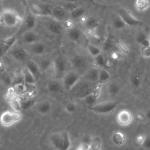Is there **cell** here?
Wrapping results in <instances>:
<instances>
[{
    "mask_svg": "<svg viewBox=\"0 0 150 150\" xmlns=\"http://www.w3.org/2000/svg\"><path fill=\"white\" fill-rule=\"evenodd\" d=\"M55 74L57 76L62 75L66 69V63L62 57H57L53 62Z\"/></svg>",
    "mask_w": 150,
    "mask_h": 150,
    "instance_id": "4fadbf2b",
    "label": "cell"
},
{
    "mask_svg": "<svg viewBox=\"0 0 150 150\" xmlns=\"http://www.w3.org/2000/svg\"><path fill=\"white\" fill-rule=\"evenodd\" d=\"M52 8L46 4H33L32 12L37 16H50Z\"/></svg>",
    "mask_w": 150,
    "mask_h": 150,
    "instance_id": "8992f818",
    "label": "cell"
},
{
    "mask_svg": "<svg viewBox=\"0 0 150 150\" xmlns=\"http://www.w3.org/2000/svg\"><path fill=\"white\" fill-rule=\"evenodd\" d=\"M118 15L123 20L127 26H137L142 24V22L135 18L130 11L125 8H120L118 10Z\"/></svg>",
    "mask_w": 150,
    "mask_h": 150,
    "instance_id": "277c9868",
    "label": "cell"
},
{
    "mask_svg": "<svg viewBox=\"0 0 150 150\" xmlns=\"http://www.w3.org/2000/svg\"><path fill=\"white\" fill-rule=\"evenodd\" d=\"M111 77L110 73L104 69H101L98 70V81L100 83L105 82L108 80Z\"/></svg>",
    "mask_w": 150,
    "mask_h": 150,
    "instance_id": "4dcf8cb0",
    "label": "cell"
},
{
    "mask_svg": "<svg viewBox=\"0 0 150 150\" xmlns=\"http://www.w3.org/2000/svg\"><path fill=\"white\" fill-rule=\"evenodd\" d=\"M63 6L69 13L76 8L77 7L79 6L78 3H74V2H66L65 4L62 6Z\"/></svg>",
    "mask_w": 150,
    "mask_h": 150,
    "instance_id": "60d3db41",
    "label": "cell"
},
{
    "mask_svg": "<svg viewBox=\"0 0 150 150\" xmlns=\"http://www.w3.org/2000/svg\"><path fill=\"white\" fill-rule=\"evenodd\" d=\"M87 60L86 59L80 55L73 56L71 59V64L76 70H82L86 68L87 66Z\"/></svg>",
    "mask_w": 150,
    "mask_h": 150,
    "instance_id": "8fae6325",
    "label": "cell"
},
{
    "mask_svg": "<svg viewBox=\"0 0 150 150\" xmlns=\"http://www.w3.org/2000/svg\"><path fill=\"white\" fill-rule=\"evenodd\" d=\"M91 138H92V137L89 136V135H84L82 138V142L90 144V143L91 142Z\"/></svg>",
    "mask_w": 150,
    "mask_h": 150,
    "instance_id": "9f6ffc18",
    "label": "cell"
},
{
    "mask_svg": "<svg viewBox=\"0 0 150 150\" xmlns=\"http://www.w3.org/2000/svg\"><path fill=\"white\" fill-rule=\"evenodd\" d=\"M21 37L23 43L28 45H32L39 41L38 35L32 30L25 32L21 35Z\"/></svg>",
    "mask_w": 150,
    "mask_h": 150,
    "instance_id": "30bf717a",
    "label": "cell"
},
{
    "mask_svg": "<svg viewBox=\"0 0 150 150\" xmlns=\"http://www.w3.org/2000/svg\"><path fill=\"white\" fill-rule=\"evenodd\" d=\"M30 51L35 55L37 56H42L43 55L46 50V45L39 41L30 45Z\"/></svg>",
    "mask_w": 150,
    "mask_h": 150,
    "instance_id": "2e32d148",
    "label": "cell"
},
{
    "mask_svg": "<svg viewBox=\"0 0 150 150\" xmlns=\"http://www.w3.org/2000/svg\"><path fill=\"white\" fill-rule=\"evenodd\" d=\"M148 36L146 35V34H145V33L143 32H141L139 33L138 34V35L136 37V40L138 43H141L144 39H145L146 38H147Z\"/></svg>",
    "mask_w": 150,
    "mask_h": 150,
    "instance_id": "f907efd6",
    "label": "cell"
},
{
    "mask_svg": "<svg viewBox=\"0 0 150 150\" xmlns=\"http://www.w3.org/2000/svg\"><path fill=\"white\" fill-rule=\"evenodd\" d=\"M112 45L113 44H112V40L110 38H107L103 42V44L101 46V49L103 51H108L112 47Z\"/></svg>",
    "mask_w": 150,
    "mask_h": 150,
    "instance_id": "ab89813d",
    "label": "cell"
},
{
    "mask_svg": "<svg viewBox=\"0 0 150 150\" xmlns=\"http://www.w3.org/2000/svg\"><path fill=\"white\" fill-rule=\"evenodd\" d=\"M120 57H121V54L117 52H114L111 54V57L113 59L117 60V59H119L120 58Z\"/></svg>",
    "mask_w": 150,
    "mask_h": 150,
    "instance_id": "6f0895ef",
    "label": "cell"
},
{
    "mask_svg": "<svg viewBox=\"0 0 150 150\" xmlns=\"http://www.w3.org/2000/svg\"><path fill=\"white\" fill-rule=\"evenodd\" d=\"M23 18L13 9H5L0 12V25L8 27L13 28L20 25Z\"/></svg>",
    "mask_w": 150,
    "mask_h": 150,
    "instance_id": "6da1fadb",
    "label": "cell"
},
{
    "mask_svg": "<svg viewBox=\"0 0 150 150\" xmlns=\"http://www.w3.org/2000/svg\"><path fill=\"white\" fill-rule=\"evenodd\" d=\"M131 84L133 87L137 88L140 86L141 84V79L138 75H134L131 79Z\"/></svg>",
    "mask_w": 150,
    "mask_h": 150,
    "instance_id": "7bdbcfd3",
    "label": "cell"
},
{
    "mask_svg": "<svg viewBox=\"0 0 150 150\" xmlns=\"http://www.w3.org/2000/svg\"><path fill=\"white\" fill-rule=\"evenodd\" d=\"M69 12L63 7L56 6L52 8L51 16L53 19L58 21H63L67 18Z\"/></svg>",
    "mask_w": 150,
    "mask_h": 150,
    "instance_id": "9c48e42d",
    "label": "cell"
},
{
    "mask_svg": "<svg viewBox=\"0 0 150 150\" xmlns=\"http://www.w3.org/2000/svg\"><path fill=\"white\" fill-rule=\"evenodd\" d=\"M67 35L69 38L73 42H78L81 38V30L76 27H73L68 29Z\"/></svg>",
    "mask_w": 150,
    "mask_h": 150,
    "instance_id": "d6986e66",
    "label": "cell"
},
{
    "mask_svg": "<svg viewBox=\"0 0 150 150\" xmlns=\"http://www.w3.org/2000/svg\"><path fill=\"white\" fill-rule=\"evenodd\" d=\"M134 6L139 12H144L150 7L149 0H135Z\"/></svg>",
    "mask_w": 150,
    "mask_h": 150,
    "instance_id": "44dd1931",
    "label": "cell"
},
{
    "mask_svg": "<svg viewBox=\"0 0 150 150\" xmlns=\"http://www.w3.org/2000/svg\"><path fill=\"white\" fill-rule=\"evenodd\" d=\"M39 66L40 69L43 70L44 71H47L54 67L53 62H52L49 59H44L42 60L40 65Z\"/></svg>",
    "mask_w": 150,
    "mask_h": 150,
    "instance_id": "836d02e7",
    "label": "cell"
},
{
    "mask_svg": "<svg viewBox=\"0 0 150 150\" xmlns=\"http://www.w3.org/2000/svg\"><path fill=\"white\" fill-rule=\"evenodd\" d=\"M98 70L97 69L91 68L86 72L84 77L86 80L90 81H98Z\"/></svg>",
    "mask_w": 150,
    "mask_h": 150,
    "instance_id": "d4e9b609",
    "label": "cell"
},
{
    "mask_svg": "<svg viewBox=\"0 0 150 150\" xmlns=\"http://www.w3.org/2000/svg\"><path fill=\"white\" fill-rule=\"evenodd\" d=\"M1 74H2L1 79L3 81V82L6 85H11L12 79L11 77V76L5 71L3 73H1Z\"/></svg>",
    "mask_w": 150,
    "mask_h": 150,
    "instance_id": "ee69618b",
    "label": "cell"
},
{
    "mask_svg": "<svg viewBox=\"0 0 150 150\" xmlns=\"http://www.w3.org/2000/svg\"><path fill=\"white\" fill-rule=\"evenodd\" d=\"M9 51L11 56L18 62H23L28 59L29 54L28 52L22 47L12 46Z\"/></svg>",
    "mask_w": 150,
    "mask_h": 150,
    "instance_id": "ba28073f",
    "label": "cell"
},
{
    "mask_svg": "<svg viewBox=\"0 0 150 150\" xmlns=\"http://www.w3.org/2000/svg\"><path fill=\"white\" fill-rule=\"evenodd\" d=\"M118 103L116 101H105L95 104L90 107V109L98 114H105L112 112L117 107Z\"/></svg>",
    "mask_w": 150,
    "mask_h": 150,
    "instance_id": "3957f363",
    "label": "cell"
},
{
    "mask_svg": "<svg viewBox=\"0 0 150 150\" xmlns=\"http://www.w3.org/2000/svg\"><path fill=\"white\" fill-rule=\"evenodd\" d=\"M11 48L6 46L5 45H4L3 43H2L0 45V58L2 57L7 52H8L10 50Z\"/></svg>",
    "mask_w": 150,
    "mask_h": 150,
    "instance_id": "c3c4849f",
    "label": "cell"
},
{
    "mask_svg": "<svg viewBox=\"0 0 150 150\" xmlns=\"http://www.w3.org/2000/svg\"><path fill=\"white\" fill-rule=\"evenodd\" d=\"M5 66L4 64H3L2 62H1L0 61V73H3L5 71Z\"/></svg>",
    "mask_w": 150,
    "mask_h": 150,
    "instance_id": "680465c9",
    "label": "cell"
},
{
    "mask_svg": "<svg viewBox=\"0 0 150 150\" xmlns=\"http://www.w3.org/2000/svg\"><path fill=\"white\" fill-rule=\"evenodd\" d=\"M86 12L85 9L83 7L78 6L73 11L69 12V15L72 19H80L82 16L84 15Z\"/></svg>",
    "mask_w": 150,
    "mask_h": 150,
    "instance_id": "484cf974",
    "label": "cell"
},
{
    "mask_svg": "<svg viewBox=\"0 0 150 150\" xmlns=\"http://www.w3.org/2000/svg\"><path fill=\"white\" fill-rule=\"evenodd\" d=\"M17 38L18 36L16 35H13L11 36L8 37L6 39H5L2 43L5 45L6 46L9 47V48H11L12 46H13L15 43L16 42V40H17Z\"/></svg>",
    "mask_w": 150,
    "mask_h": 150,
    "instance_id": "74e56055",
    "label": "cell"
},
{
    "mask_svg": "<svg viewBox=\"0 0 150 150\" xmlns=\"http://www.w3.org/2000/svg\"><path fill=\"white\" fill-rule=\"evenodd\" d=\"M76 110V106L74 103H69L65 106V110L67 113L71 114L73 113Z\"/></svg>",
    "mask_w": 150,
    "mask_h": 150,
    "instance_id": "bcb514c9",
    "label": "cell"
},
{
    "mask_svg": "<svg viewBox=\"0 0 150 150\" xmlns=\"http://www.w3.org/2000/svg\"><path fill=\"white\" fill-rule=\"evenodd\" d=\"M65 2H74V3H79L82 0H64Z\"/></svg>",
    "mask_w": 150,
    "mask_h": 150,
    "instance_id": "91938a15",
    "label": "cell"
},
{
    "mask_svg": "<svg viewBox=\"0 0 150 150\" xmlns=\"http://www.w3.org/2000/svg\"><path fill=\"white\" fill-rule=\"evenodd\" d=\"M149 39H150V38H149Z\"/></svg>",
    "mask_w": 150,
    "mask_h": 150,
    "instance_id": "6125c7cd",
    "label": "cell"
},
{
    "mask_svg": "<svg viewBox=\"0 0 150 150\" xmlns=\"http://www.w3.org/2000/svg\"><path fill=\"white\" fill-rule=\"evenodd\" d=\"M108 91L110 95L116 96L120 91V86L115 83H112L108 87Z\"/></svg>",
    "mask_w": 150,
    "mask_h": 150,
    "instance_id": "d590c367",
    "label": "cell"
},
{
    "mask_svg": "<svg viewBox=\"0 0 150 150\" xmlns=\"http://www.w3.org/2000/svg\"><path fill=\"white\" fill-rule=\"evenodd\" d=\"M63 139H62V145L61 150H67L71 147V141L69 134L64 131L63 132Z\"/></svg>",
    "mask_w": 150,
    "mask_h": 150,
    "instance_id": "f546056e",
    "label": "cell"
},
{
    "mask_svg": "<svg viewBox=\"0 0 150 150\" xmlns=\"http://www.w3.org/2000/svg\"><path fill=\"white\" fill-rule=\"evenodd\" d=\"M0 122L4 127H9L15 123L12 111H6L0 116Z\"/></svg>",
    "mask_w": 150,
    "mask_h": 150,
    "instance_id": "5bb4252c",
    "label": "cell"
},
{
    "mask_svg": "<svg viewBox=\"0 0 150 150\" xmlns=\"http://www.w3.org/2000/svg\"><path fill=\"white\" fill-rule=\"evenodd\" d=\"M132 115L131 112L125 109L118 111L116 116V120L119 125L125 127L129 125L132 121Z\"/></svg>",
    "mask_w": 150,
    "mask_h": 150,
    "instance_id": "52a82bcc",
    "label": "cell"
},
{
    "mask_svg": "<svg viewBox=\"0 0 150 150\" xmlns=\"http://www.w3.org/2000/svg\"><path fill=\"white\" fill-rule=\"evenodd\" d=\"M63 133L56 132L53 134L50 138V141L52 145L56 149L61 150L62 145Z\"/></svg>",
    "mask_w": 150,
    "mask_h": 150,
    "instance_id": "9a60e30c",
    "label": "cell"
},
{
    "mask_svg": "<svg viewBox=\"0 0 150 150\" xmlns=\"http://www.w3.org/2000/svg\"><path fill=\"white\" fill-rule=\"evenodd\" d=\"M145 116H146V117L150 121V109H149V110L146 112Z\"/></svg>",
    "mask_w": 150,
    "mask_h": 150,
    "instance_id": "94428289",
    "label": "cell"
},
{
    "mask_svg": "<svg viewBox=\"0 0 150 150\" xmlns=\"http://www.w3.org/2000/svg\"><path fill=\"white\" fill-rule=\"evenodd\" d=\"M24 83L23 71L19 70L14 74V76L12 79V81L11 85L13 86V85H15L17 84H20V83Z\"/></svg>",
    "mask_w": 150,
    "mask_h": 150,
    "instance_id": "d6a6232c",
    "label": "cell"
},
{
    "mask_svg": "<svg viewBox=\"0 0 150 150\" xmlns=\"http://www.w3.org/2000/svg\"><path fill=\"white\" fill-rule=\"evenodd\" d=\"M36 16L32 12L28 13L25 19H23L20 25V28L15 35L18 37L25 32L33 30L36 25Z\"/></svg>",
    "mask_w": 150,
    "mask_h": 150,
    "instance_id": "7a4b0ae2",
    "label": "cell"
},
{
    "mask_svg": "<svg viewBox=\"0 0 150 150\" xmlns=\"http://www.w3.org/2000/svg\"><path fill=\"white\" fill-rule=\"evenodd\" d=\"M145 138V136L144 135L139 134V135H137V137L135 138V142L137 144L142 145V144L143 143Z\"/></svg>",
    "mask_w": 150,
    "mask_h": 150,
    "instance_id": "db71d44e",
    "label": "cell"
},
{
    "mask_svg": "<svg viewBox=\"0 0 150 150\" xmlns=\"http://www.w3.org/2000/svg\"><path fill=\"white\" fill-rule=\"evenodd\" d=\"M80 79V75L74 70L67 72L63 77V84L67 90L73 89Z\"/></svg>",
    "mask_w": 150,
    "mask_h": 150,
    "instance_id": "5b68a950",
    "label": "cell"
},
{
    "mask_svg": "<svg viewBox=\"0 0 150 150\" xmlns=\"http://www.w3.org/2000/svg\"><path fill=\"white\" fill-rule=\"evenodd\" d=\"M141 145L146 149H150V136L145 137V138Z\"/></svg>",
    "mask_w": 150,
    "mask_h": 150,
    "instance_id": "f5cc1de1",
    "label": "cell"
},
{
    "mask_svg": "<svg viewBox=\"0 0 150 150\" xmlns=\"http://www.w3.org/2000/svg\"><path fill=\"white\" fill-rule=\"evenodd\" d=\"M77 149H78V150H89V149H90V144L82 142L77 147Z\"/></svg>",
    "mask_w": 150,
    "mask_h": 150,
    "instance_id": "816d5d0a",
    "label": "cell"
},
{
    "mask_svg": "<svg viewBox=\"0 0 150 150\" xmlns=\"http://www.w3.org/2000/svg\"><path fill=\"white\" fill-rule=\"evenodd\" d=\"M90 149L98 150L101 148L102 146V139L98 136L92 137L91 142L90 143Z\"/></svg>",
    "mask_w": 150,
    "mask_h": 150,
    "instance_id": "83f0119b",
    "label": "cell"
},
{
    "mask_svg": "<svg viewBox=\"0 0 150 150\" xmlns=\"http://www.w3.org/2000/svg\"><path fill=\"white\" fill-rule=\"evenodd\" d=\"M52 104L48 101H44L40 103L37 107L38 112L42 115H46L50 112Z\"/></svg>",
    "mask_w": 150,
    "mask_h": 150,
    "instance_id": "7402d4cb",
    "label": "cell"
},
{
    "mask_svg": "<svg viewBox=\"0 0 150 150\" xmlns=\"http://www.w3.org/2000/svg\"><path fill=\"white\" fill-rule=\"evenodd\" d=\"M23 74L24 83L26 84H35L36 78L25 67L22 71Z\"/></svg>",
    "mask_w": 150,
    "mask_h": 150,
    "instance_id": "4316f807",
    "label": "cell"
},
{
    "mask_svg": "<svg viewBox=\"0 0 150 150\" xmlns=\"http://www.w3.org/2000/svg\"><path fill=\"white\" fill-rule=\"evenodd\" d=\"M140 45H141L142 47H145V46H150V39L149 38H146L144 39L141 43Z\"/></svg>",
    "mask_w": 150,
    "mask_h": 150,
    "instance_id": "11a10c76",
    "label": "cell"
},
{
    "mask_svg": "<svg viewBox=\"0 0 150 150\" xmlns=\"http://www.w3.org/2000/svg\"><path fill=\"white\" fill-rule=\"evenodd\" d=\"M35 103H36V101L33 98V97L28 98L25 99L23 100H21V101H20L21 110H28V109L32 108L33 106H34Z\"/></svg>",
    "mask_w": 150,
    "mask_h": 150,
    "instance_id": "f1b7e54d",
    "label": "cell"
},
{
    "mask_svg": "<svg viewBox=\"0 0 150 150\" xmlns=\"http://www.w3.org/2000/svg\"><path fill=\"white\" fill-rule=\"evenodd\" d=\"M8 102L10 104L11 107L15 110V111H19L21 110L20 101L17 96L14 95H9L8 97Z\"/></svg>",
    "mask_w": 150,
    "mask_h": 150,
    "instance_id": "cb8c5ba5",
    "label": "cell"
},
{
    "mask_svg": "<svg viewBox=\"0 0 150 150\" xmlns=\"http://www.w3.org/2000/svg\"><path fill=\"white\" fill-rule=\"evenodd\" d=\"M12 115H13L15 123L19 122L22 118V115H21L20 111H19L14 110L13 111H12Z\"/></svg>",
    "mask_w": 150,
    "mask_h": 150,
    "instance_id": "681fc988",
    "label": "cell"
},
{
    "mask_svg": "<svg viewBox=\"0 0 150 150\" xmlns=\"http://www.w3.org/2000/svg\"><path fill=\"white\" fill-rule=\"evenodd\" d=\"M116 44L118 48L120 49V50L124 54H128L129 53V48L126 46L125 44H124L121 40H116Z\"/></svg>",
    "mask_w": 150,
    "mask_h": 150,
    "instance_id": "b9f144b4",
    "label": "cell"
},
{
    "mask_svg": "<svg viewBox=\"0 0 150 150\" xmlns=\"http://www.w3.org/2000/svg\"><path fill=\"white\" fill-rule=\"evenodd\" d=\"M98 92L97 91H93L91 93L84 96L83 98L84 99V101L86 104L90 106H91L96 103L98 98Z\"/></svg>",
    "mask_w": 150,
    "mask_h": 150,
    "instance_id": "603a6c76",
    "label": "cell"
},
{
    "mask_svg": "<svg viewBox=\"0 0 150 150\" xmlns=\"http://www.w3.org/2000/svg\"><path fill=\"white\" fill-rule=\"evenodd\" d=\"M95 62L96 64L100 67H103L105 66L106 61L104 56L101 54V53L95 57Z\"/></svg>",
    "mask_w": 150,
    "mask_h": 150,
    "instance_id": "f35d334b",
    "label": "cell"
},
{
    "mask_svg": "<svg viewBox=\"0 0 150 150\" xmlns=\"http://www.w3.org/2000/svg\"><path fill=\"white\" fill-rule=\"evenodd\" d=\"M112 141L117 146H122L126 142V137L123 132L117 131L113 133L112 135Z\"/></svg>",
    "mask_w": 150,
    "mask_h": 150,
    "instance_id": "ac0fdd59",
    "label": "cell"
},
{
    "mask_svg": "<svg viewBox=\"0 0 150 150\" xmlns=\"http://www.w3.org/2000/svg\"><path fill=\"white\" fill-rule=\"evenodd\" d=\"M84 25L86 29L90 32H94L96 30L99 25V21L94 17L87 18L84 22Z\"/></svg>",
    "mask_w": 150,
    "mask_h": 150,
    "instance_id": "ffe728a7",
    "label": "cell"
},
{
    "mask_svg": "<svg viewBox=\"0 0 150 150\" xmlns=\"http://www.w3.org/2000/svg\"><path fill=\"white\" fill-rule=\"evenodd\" d=\"M26 68L35 77L39 76L40 73V67L39 64L32 59H28L26 63Z\"/></svg>",
    "mask_w": 150,
    "mask_h": 150,
    "instance_id": "e0dca14e",
    "label": "cell"
},
{
    "mask_svg": "<svg viewBox=\"0 0 150 150\" xmlns=\"http://www.w3.org/2000/svg\"><path fill=\"white\" fill-rule=\"evenodd\" d=\"M87 49L89 53L94 57H96V56H97L98 54L101 53V49H100L98 47L93 45H90V44L87 45Z\"/></svg>",
    "mask_w": 150,
    "mask_h": 150,
    "instance_id": "8d00e7d4",
    "label": "cell"
},
{
    "mask_svg": "<svg viewBox=\"0 0 150 150\" xmlns=\"http://www.w3.org/2000/svg\"><path fill=\"white\" fill-rule=\"evenodd\" d=\"M47 88L48 91L52 93H58L61 89L60 84L56 81H51L50 83H49L47 85Z\"/></svg>",
    "mask_w": 150,
    "mask_h": 150,
    "instance_id": "e575fe53",
    "label": "cell"
},
{
    "mask_svg": "<svg viewBox=\"0 0 150 150\" xmlns=\"http://www.w3.org/2000/svg\"><path fill=\"white\" fill-rule=\"evenodd\" d=\"M112 25L114 28L117 30L123 29L127 26V25L125 23L123 20L118 15H117L114 19L112 22Z\"/></svg>",
    "mask_w": 150,
    "mask_h": 150,
    "instance_id": "1f68e13d",
    "label": "cell"
},
{
    "mask_svg": "<svg viewBox=\"0 0 150 150\" xmlns=\"http://www.w3.org/2000/svg\"><path fill=\"white\" fill-rule=\"evenodd\" d=\"M47 29L53 34H60L63 30V26L60 21L53 19L47 23Z\"/></svg>",
    "mask_w": 150,
    "mask_h": 150,
    "instance_id": "7c38bea8",
    "label": "cell"
},
{
    "mask_svg": "<svg viewBox=\"0 0 150 150\" xmlns=\"http://www.w3.org/2000/svg\"><path fill=\"white\" fill-rule=\"evenodd\" d=\"M141 54L145 58L150 57V46L142 47L141 49Z\"/></svg>",
    "mask_w": 150,
    "mask_h": 150,
    "instance_id": "f6af8a7d",
    "label": "cell"
},
{
    "mask_svg": "<svg viewBox=\"0 0 150 150\" xmlns=\"http://www.w3.org/2000/svg\"><path fill=\"white\" fill-rule=\"evenodd\" d=\"M63 28L69 29L74 26V23L71 19H68L66 18L65 20L63 21Z\"/></svg>",
    "mask_w": 150,
    "mask_h": 150,
    "instance_id": "7dc6e473",
    "label": "cell"
}]
</instances>
